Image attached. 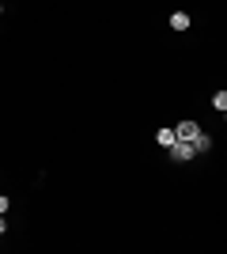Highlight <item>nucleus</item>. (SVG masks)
Segmentation results:
<instances>
[{
	"label": "nucleus",
	"mask_w": 227,
	"mask_h": 254,
	"mask_svg": "<svg viewBox=\"0 0 227 254\" xmlns=\"http://www.w3.org/2000/svg\"><path fill=\"white\" fill-rule=\"evenodd\" d=\"M193 156H201V152L193 148V140H174V144H171V159H174V163H189Z\"/></svg>",
	"instance_id": "nucleus-1"
},
{
	"label": "nucleus",
	"mask_w": 227,
	"mask_h": 254,
	"mask_svg": "<svg viewBox=\"0 0 227 254\" xmlns=\"http://www.w3.org/2000/svg\"><path fill=\"white\" fill-rule=\"evenodd\" d=\"M174 133H178V140H197L205 129L197 126V122H178V126H174Z\"/></svg>",
	"instance_id": "nucleus-2"
},
{
	"label": "nucleus",
	"mask_w": 227,
	"mask_h": 254,
	"mask_svg": "<svg viewBox=\"0 0 227 254\" xmlns=\"http://www.w3.org/2000/svg\"><path fill=\"white\" fill-rule=\"evenodd\" d=\"M174 140H178V133H174L171 126H163V129H155V144H163V148H171Z\"/></svg>",
	"instance_id": "nucleus-3"
},
{
	"label": "nucleus",
	"mask_w": 227,
	"mask_h": 254,
	"mask_svg": "<svg viewBox=\"0 0 227 254\" xmlns=\"http://www.w3.org/2000/svg\"><path fill=\"white\" fill-rule=\"evenodd\" d=\"M189 23H193V19H189V11H171V27H174V31H189Z\"/></svg>",
	"instance_id": "nucleus-4"
},
{
	"label": "nucleus",
	"mask_w": 227,
	"mask_h": 254,
	"mask_svg": "<svg viewBox=\"0 0 227 254\" xmlns=\"http://www.w3.org/2000/svg\"><path fill=\"white\" fill-rule=\"evenodd\" d=\"M193 148H197V152H208V148H212V137H208V133H201V137L193 140Z\"/></svg>",
	"instance_id": "nucleus-5"
},
{
	"label": "nucleus",
	"mask_w": 227,
	"mask_h": 254,
	"mask_svg": "<svg viewBox=\"0 0 227 254\" xmlns=\"http://www.w3.org/2000/svg\"><path fill=\"white\" fill-rule=\"evenodd\" d=\"M212 106L224 114V110H227V91H216V95H212Z\"/></svg>",
	"instance_id": "nucleus-6"
},
{
	"label": "nucleus",
	"mask_w": 227,
	"mask_h": 254,
	"mask_svg": "<svg viewBox=\"0 0 227 254\" xmlns=\"http://www.w3.org/2000/svg\"><path fill=\"white\" fill-rule=\"evenodd\" d=\"M11 209V197H8V193H0V212H8Z\"/></svg>",
	"instance_id": "nucleus-7"
},
{
	"label": "nucleus",
	"mask_w": 227,
	"mask_h": 254,
	"mask_svg": "<svg viewBox=\"0 0 227 254\" xmlns=\"http://www.w3.org/2000/svg\"><path fill=\"white\" fill-rule=\"evenodd\" d=\"M8 232V220H4V212H0V235Z\"/></svg>",
	"instance_id": "nucleus-8"
},
{
	"label": "nucleus",
	"mask_w": 227,
	"mask_h": 254,
	"mask_svg": "<svg viewBox=\"0 0 227 254\" xmlns=\"http://www.w3.org/2000/svg\"><path fill=\"white\" fill-rule=\"evenodd\" d=\"M0 15H4V4H0Z\"/></svg>",
	"instance_id": "nucleus-9"
},
{
	"label": "nucleus",
	"mask_w": 227,
	"mask_h": 254,
	"mask_svg": "<svg viewBox=\"0 0 227 254\" xmlns=\"http://www.w3.org/2000/svg\"><path fill=\"white\" fill-rule=\"evenodd\" d=\"M224 122H227V110H224Z\"/></svg>",
	"instance_id": "nucleus-10"
}]
</instances>
